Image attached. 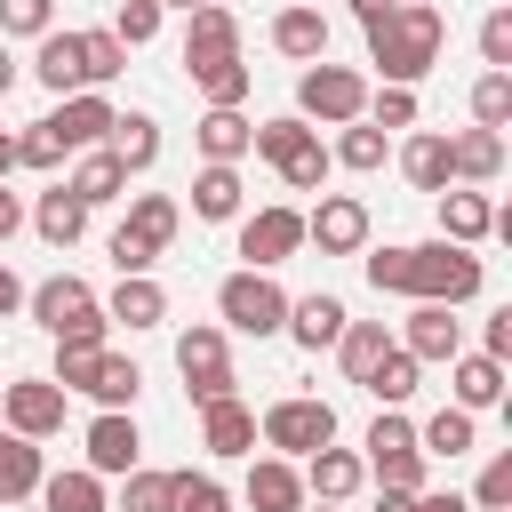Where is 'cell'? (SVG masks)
Returning a JSON list of instances; mask_svg holds the SVG:
<instances>
[{
    "mask_svg": "<svg viewBox=\"0 0 512 512\" xmlns=\"http://www.w3.org/2000/svg\"><path fill=\"white\" fill-rule=\"evenodd\" d=\"M216 312H224V328H240V336H272V328H288V296H280V280L272 272H232L224 288H216Z\"/></svg>",
    "mask_w": 512,
    "mask_h": 512,
    "instance_id": "5",
    "label": "cell"
},
{
    "mask_svg": "<svg viewBox=\"0 0 512 512\" xmlns=\"http://www.w3.org/2000/svg\"><path fill=\"white\" fill-rule=\"evenodd\" d=\"M248 512H304V472L288 456H264L248 472Z\"/></svg>",
    "mask_w": 512,
    "mask_h": 512,
    "instance_id": "17",
    "label": "cell"
},
{
    "mask_svg": "<svg viewBox=\"0 0 512 512\" xmlns=\"http://www.w3.org/2000/svg\"><path fill=\"white\" fill-rule=\"evenodd\" d=\"M0 416H8V432H24V440H48V432H64V384H56V376L0 384Z\"/></svg>",
    "mask_w": 512,
    "mask_h": 512,
    "instance_id": "9",
    "label": "cell"
},
{
    "mask_svg": "<svg viewBox=\"0 0 512 512\" xmlns=\"http://www.w3.org/2000/svg\"><path fill=\"white\" fill-rule=\"evenodd\" d=\"M408 504H416L408 488H376V512H408Z\"/></svg>",
    "mask_w": 512,
    "mask_h": 512,
    "instance_id": "56",
    "label": "cell"
},
{
    "mask_svg": "<svg viewBox=\"0 0 512 512\" xmlns=\"http://www.w3.org/2000/svg\"><path fill=\"white\" fill-rule=\"evenodd\" d=\"M40 504L48 512H104V472H56V480H40Z\"/></svg>",
    "mask_w": 512,
    "mask_h": 512,
    "instance_id": "32",
    "label": "cell"
},
{
    "mask_svg": "<svg viewBox=\"0 0 512 512\" xmlns=\"http://www.w3.org/2000/svg\"><path fill=\"white\" fill-rule=\"evenodd\" d=\"M192 88H200L208 104H248V88H256V72H248L240 56H216V64H200V72H192Z\"/></svg>",
    "mask_w": 512,
    "mask_h": 512,
    "instance_id": "35",
    "label": "cell"
},
{
    "mask_svg": "<svg viewBox=\"0 0 512 512\" xmlns=\"http://www.w3.org/2000/svg\"><path fill=\"white\" fill-rule=\"evenodd\" d=\"M104 320H128V328H160V320H168V296H160V280H152V272H120V288H112Z\"/></svg>",
    "mask_w": 512,
    "mask_h": 512,
    "instance_id": "19",
    "label": "cell"
},
{
    "mask_svg": "<svg viewBox=\"0 0 512 512\" xmlns=\"http://www.w3.org/2000/svg\"><path fill=\"white\" fill-rule=\"evenodd\" d=\"M32 80H40L48 96H80V88H88V56H80V32H40Z\"/></svg>",
    "mask_w": 512,
    "mask_h": 512,
    "instance_id": "13",
    "label": "cell"
},
{
    "mask_svg": "<svg viewBox=\"0 0 512 512\" xmlns=\"http://www.w3.org/2000/svg\"><path fill=\"white\" fill-rule=\"evenodd\" d=\"M256 432H264V448H280V456H312V448H328V440H336V408L296 392V400H272Z\"/></svg>",
    "mask_w": 512,
    "mask_h": 512,
    "instance_id": "7",
    "label": "cell"
},
{
    "mask_svg": "<svg viewBox=\"0 0 512 512\" xmlns=\"http://www.w3.org/2000/svg\"><path fill=\"white\" fill-rule=\"evenodd\" d=\"M344 320H352V312H344L336 296H296V304H288V336H296L304 352L336 344V336H344Z\"/></svg>",
    "mask_w": 512,
    "mask_h": 512,
    "instance_id": "22",
    "label": "cell"
},
{
    "mask_svg": "<svg viewBox=\"0 0 512 512\" xmlns=\"http://www.w3.org/2000/svg\"><path fill=\"white\" fill-rule=\"evenodd\" d=\"M160 8H184V16H192V8H200V0H160Z\"/></svg>",
    "mask_w": 512,
    "mask_h": 512,
    "instance_id": "61",
    "label": "cell"
},
{
    "mask_svg": "<svg viewBox=\"0 0 512 512\" xmlns=\"http://www.w3.org/2000/svg\"><path fill=\"white\" fill-rule=\"evenodd\" d=\"M472 504H480V512H504V504H512V456H488V472H480Z\"/></svg>",
    "mask_w": 512,
    "mask_h": 512,
    "instance_id": "50",
    "label": "cell"
},
{
    "mask_svg": "<svg viewBox=\"0 0 512 512\" xmlns=\"http://www.w3.org/2000/svg\"><path fill=\"white\" fill-rule=\"evenodd\" d=\"M416 368H424V360H408V352H400V344H392V352H384V360H376V368H368V384H360V392H376V400H384V408H400V400H408V392H416Z\"/></svg>",
    "mask_w": 512,
    "mask_h": 512,
    "instance_id": "37",
    "label": "cell"
},
{
    "mask_svg": "<svg viewBox=\"0 0 512 512\" xmlns=\"http://www.w3.org/2000/svg\"><path fill=\"white\" fill-rule=\"evenodd\" d=\"M488 224H496V208H488L480 192H440V240L480 248V240H488Z\"/></svg>",
    "mask_w": 512,
    "mask_h": 512,
    "instance_id": "26",
    "label": "cell"
},
{
    "mask_svg": "<svg viewBox=\"0 0 512 512\" xmlns=\"http://www.w3.org/2000/svg\"><path fill=\"white\" fill-rule=\"evenodd\" d=\"M136 456H144V440H136V416L104 408V416L88 424V472H136Z\"/></svg>",
    "mask_w": 512,
    "mask_h": 512,
    "instance_id": "15",
    "label": "cell"
},
{
    "mask_svg": "<svg viewBox=\"0 0 512 512\" xmlns=\"http://www.w3.org/2000/svg\"><path fill=\"white\" fill-rule=\"evenodd\" d=\"M48 8H56V0H0V32H32V40H40V32H48Z\"/></svg>",
    "mask_w": 512,
    "mask_h": 512,
    "instance_id": "51",
    "label": "cell"
},
{
    "mask_svg": "<svg viewBox=\"0 0 512 512\" xmlns=\"http://www.w3.org/2000/svg\"><path fill=\"white\" fill-rule=\"evenodd\" d=\"M168 240H176V200L168 192H136L128 200V224L112 232V264L120 272H152L168 256Z\"/></svg>",
    "mask_w": 512,
    "mask_h": 512,
    "instance_id": "3",
    "label": "cell"
},
{
    "mask_svg": "<svg viewBox=\"0 0 512 512\" xmlns=\"http://www.w3.org/2000/svg\"><path fill=\"white\" fill-rule=\"evenodd\" d=\"M16 304H24V280H16V272H8V264H0V320H8V312H16Z\"/></svg>",
    "mask_w": 512,
    "mask_h": 512,
    "instance_id": "55",
    "label": "cell"
},
{
    "mask_svg": "<svg viewBox=\"0 0 512 512\" xmlns=\"http://www.w3.org/2000/svg\"><path fill=\"white\" fill-rule=\"evenodd\" d=\"M408 512H472V504H464V496H424V488H416V504H408Z\"/></svg>",
    "mask_w": 512,
    "mask_h": 512,
    "instance_id": "54",
    "label": "cell"
},
{
    "mask_svg": "<svg viewBox=\"0 0 512 512\" xmlns=\"http://www.w3.org/2000/svg\"><path fill=\"white\" fill-rule=\"evenodd\" d=\"M320 176H328V152H320V136H304V144L280 160V184H288V192H320Z\"/></svg>",
    "mask_w": 512,
    "mask_h": 512,
    "instance_id": "44",
    "label": "cell"
},
{
    "mask_svg": "<svg viewBox=\"0 0 512 512\" xmlns=\"http://www.w3.org/2000/svg\"><path fill=\"white\" fill-rule=\"evenodd\" d=\"M416 448H424V456H464V448H472V408H440V416L416 432Z\"/></svg>",
    "mask_w": 512,
    "mask_h": 512,
    "instance_id": "40",
    "label": "cell"
},
{
    "mask_svg": "<svg viewBox=\"0 0 512 512\" xmlns=\"http://www.w3.org/2000/svg\"><path fill=\"white\" fill-rule=\"evenodd\" d=\"M96 360H104V344H96V336H56V384H64V392H88Z\"/></svg>",
    "mask_w": 512,
    "mask_h": 512,
    "instance_id": "38",
    "label": "cell"
},
{
    "mask_svg": "<svg viewBox=\"0 0 512 512\" xmlns=\"http://www.w3.org/2000/svg\"><path fill=\"white\" fill-rule=\"evenodd\" d=\"M64 152H72V144H64V136L48 128V120H32V128L16 136V168H56Z\"/></svg>",
    "mask_w": 512,
    "mask_h": 512,
    "instance_id": "45",
    "label": "cell"
},
{
    "mask_svg": "<svg viewBox=\"0 0 512 512\" xmlns=\"http://www.w3.org/2000/svg\"><path fill=\"white\" fill-rule=\"evenodd\" d=\"M24 304H32V320H40L48 336H96V344H104V328H112V320H104V304L88 296V280H72V272L40 280Z\"/></svg>",
    "mask_w": 512,
    "mask_h": 512,
    "instance_id": "4",
    "label": "cell"
},
{
    "mask_svg": "<svg viewBox=\"0 0 512 512\" xmlns=\"http://www.w3.org/2000/svg\"><path fill=\"white\" fill-rule=\"evenodd\" d=\"M312 512H328V504H312Z\"/></svg>",
    "mask_w": 512,
    "mask_h": 512,
    "instance_id": "62",
    "label": "cell"
},
{
    "mask_svg": "<svg viewBox=\"0 0 512 512\" xmlns=\"http://www.w3.org/2000/svg\"><path fill=\"white\" fill-rule=\"evenodd\" d=\"M368 280L384 296H416V304H464L480 296V256L456 248V240H424V248H376L368 256Z\"/></svg>",
    "mask_w": 512,
    "mask_h": 512,
    "instance_id": "1",
    "label": "cell"
},
{
    "mask_svg": "<svg viewBox=\"0 0 512 512\" xmlns=\"http://www.w3.org/2000/svg\"><path fill=\"white\" fill-rule=\"evenodd\" d=\"M360 480H368V464H360L352 448H312V464H304V488H312L320 504H344Z\"/></svg>",
    "mask_w": 512,
    "mask_h": 512,
    "instance_id": "20",
    "label": "cell"
},
{
    "mask_svg": "<svg viewBox=\"0 0 512 512\" xmlns=\"http://www.w3.org/2000/svg\"><path fill=\"white\" fill-rule=\"evenodd\" d=\"M296 112H304V120L344 128V120H360V112H368V80H360L352 64H328V56H320V64L296 80Z\"/></svg>",
    "mask_w": 512,
    "mask_h": 512,
    "instance_id": "6",
    "label": "cell"
},
{
    "mask_svg": "<svg viewBox=\"0 0 512 512\" xmlns=\"http://www.w3.org/2000/svg\"><path fill=\"white\" fill-rule=\"evenodd\" d=\"M440 40H448V16L432 0H400L368 24V64L384 72V88H416L440 64Z\"/></svg>",
    "mask_w": 512,
    "mask_h": 512,
    "instance_id": "2",
    "label": "cell"
},
{
    "mask_svg": "<svg viewBox=\"0 0 512 512\" xmlns=\"http://www.w3.org/2000/svg\"><path fill=\"white\" fill-rule=\"evenodd\" d=\"M400 168H408V184L416 192H448V176H456V160H448V136H408V152H400Z\"/></svg>",
    "mask_w": 512,
    "mask_h": 512,
    "instance_id": "28",
    "label": "cell"
},
{
    "mask_svg": "<svg viewBox=\"0 0 512 512\" xmlns=\"http://www.w3.org/2000/svg\"><path fill=\"white\" fill-rule=\"evenodd\" d=\"M128 488H120V512H168V472H120Z\"/></svg>",
    "mask_w": 512,
    "mask_h": 512,
    "instance_id": "48",
    "label": "cell"
},
{
    "mask_svg": "<svg viewBox=\"0 0 512 512\" xmlns=\"http://www.w3.org/2000/svg\"><path fill=\"white\" fill-rule=\"evenodd\" d=\"M192 216H208V224L240 216V168H232V160H208V168L192 176Z\"/></svg>",
    "mask_w": 512,
    "mask_h": 512,
    "instance_id": "25",
    "label": "cell"
},
{
    "mask_svg": "<svg viewBox=\"0 0 512 512\" xmlns=\"http://www.w3.org/2000/svg\"><path fill=\"white\" fill-rule=\"evenodd\" d=\"M80 56H88V88H104V80L128 72V48H120L112 32H80Z\"/></svg>",
    "mask_w": 512,
    "mask_h": 512,
    "instance_id": "43",
    "label": "cell"
},
{
    "mask_svg": "<svg viewBox=\"0 0 512 512\" xmlns=\"http://www.w3.org/2000/svg\"><path fill=\"white\" fill-rule=\"evenodd\" d=\"M504 352H512V312H496V320H488V360H504Z\"/></svg>",
    "mask_w": 512,
    "mask_h": 512,
    "instance_id": "53",
    "label": "cell"
},
{
    "mask_svg": "<svg viewBox=\"0 0 512 512\" xmlns=\"http://www.w3.org/2000/svg\"><path fill=\"white\" fill-rule=\"evenodd\" d=\"M168 512H232V496L208 472H168Z\"/></svg>",
    "mask_w": 512,
    "mask_h": 512,
    "instance_id": "41",
    "label": "cell"
},
{
    "mask_svg": "<svg viewBox=\"0 0 512 512\" xmlns=\"http://www.w3.org/2000/svg\"><path fill=\"white\" fill-rule=\"evenodd\" d=\"M112 120H120V112H112V104H104L96 88H80V96H56V112H48V128H56V136H64L72 152L104 144V136H112Z\"/></svg>",
    "mask_w": 512,
    "mask_h": 512,
    "instance_id": "14",
    "label": "cell"
},
{
    "mask_svg": "<svg viewBox=\"0 0 512 512\" xmlns=\"http://www.w3.org/2000/svg\"><path fill=\"white\" fill-rule=\"evenodd\" d=\"M296 248H304V216H296V208H256V216L240 224V256H248L256 272L288 264Z\"/></svg>",
    "mask_w": 512,
    "mask_h": 512,
    "instance_id": "11",
    "label": "cell"
},
{
    "mask_svg": "<svg viewBox=\"0 0 512 512\" xmlns=\"http://www.w3.org/2000/svg\"><path fill=\"white\" fill-rule=\"evenodd\" d=\"M40 448L24 440V432H0V504H24V496H40Z\"/></svg>",
    "mask_w": 512,
    "mask_h": 512,
    "instance_id": "24",
    "label": "cell"
},
{
    "mask_svg": "<svg viewBox=\"0 0 512 512\" xmlns=\"http://www.w3.org/2000/svg\"><path fill=\"white\" fill-rule=\"evenodd\" d=\"M456 344H464V336H456L448 304H416V312H408V344H400L408 360H456Z\"/></svg>",
    "mask_w": 512,
    "mask_h": 512,
    "instance_id": "23",
    "label": "cell"
},
{
    "mask_svg": "<svg viewBox=\"0 0 512 512\" xmlns=\"http://www.w3.org/2000/svg\"><path fill=\"white\" fill-rule=\"evenodd\" d=\"M16 88V56H8V40H0V96Z\"/></svg>",
    "mask_w": 512,
    "mask_h": 512,
    "instance_id": "59",
    "label": "cell"
},
{
    "mask_svg": "<svg viewBox=\"0 0 512 512\" xmlns=\"http://www.w3.org/2000/svg\"><path fill=\"white\" fill-rule=\"evenodd\" d=\"M216 56H240V16L216 8V0H200V8H192V32H184V72H200V64H216Z\"/></svg>",
    "mask_w": 512,
    "mask_h": 512,
    "instance_id": "12",
    "label": "cell"
},
{
    "mask_svg": "<svg viewBox=\"0 0 512 512\" xmlns=\"http://www.w3.org/2000/svg\"><path fill=\"white\" fill-rule=\"evenodd\" d=\"M448 160H456V176H472V184H488V176L504 168V128H464V136L448 144Z\"/></svg>",
    "mask_w": 512,
    "mask_h": 512,
    "instance_id": "29",
    "label": "cell"
},
{
    "mask_svg": "<svg viewBox=\"0 0 512 512\" xmlns=\"http://www.w3.org/2000/svg\"><path fill=\"white\" fill-rule=\"evenodd\" d=\"M8 168H16V136H0V176H8Z\"/></svg>",
    "mask_w": 512,
    "mask_h": 512,
    "instance_id": "60",
    "label": "cell"
},
{
    "mask_svg": "<svg viewBox=\"0 0 512 512\" xmlns=\"http://www.w3.org/2000/svg\"><path fill=\"white\" fill-rule=\"evenodd\" d=\"M160 32V0H120V16H112V40L120 48H144Z\"/></svg>",
    "mask_w": 512,
    "mask_h": 512,
    "instance_id": "47",
    "label": "cell"
},
{
    "mask_svg": "<svg viewBox=\"0 0 512 512\" xmlns=\"http://www.w3.org/2000/svg\"><path fill=\"white\" fill-rule=\"evenodd\" d=\"M304 240H312L320 256H360V248H368V208H360L352 192H328V200L304 216Z\"/></svg>",
    "mask_w": 512,
    "mask_h": 512,
    "instance_id": "10",
    "label": "cell"
},
{
    "mask_svg": "<svg viewBox=\"0 0 512 512\" xmlns=\"http://www.w3.org/2000/svg\"><path fill=\"white\" fill-rule=\"evenodd\" d=\"M336 160H344V168H384V128H376V120H368V128H360V120H344Z\"/></svg>",
    "mask_w": 512,
    "mask_h": 512,
    "instance_id": "46",
    "label": "cell"
},
{
    "mask_svg": "<svg viewBox=\"0 0 512 512\" xmlns=\"http://www.w3.org/2000/svg\"><path fill=\"white\" fill-rule=\"evenodd\" d=\"M64 184H72V192H80L88 208H104V200H120V184H128V168H120V160H112L104 144H88V160H80V168H72Z\"/></svg>",
    "mask_w": 512,
    "mask_h": 512,
    "instance_id": "30",
    "label": "cell"
},
{
    "mask_svg": "<svg viewBox=\"0 0 512 512\" xmlns=\"http://www.w3.org/2000/svg\"><path fill=\"white\" fill-rule=\"evenodd\" d=\"M200 448H208V456H248V448H256V416H248L240 400H208V408H200Z\"/></svg>",
    "mask_w": 512,
    "mask_h": 512,
    "instance_id": "16",
    "label": "cell"
},
{
    "mask_svg": "<svg viewBox=\"0 0 512 512\" xmlns=\"http://www.w3.org/2000/svg\"><path fill=\"white\" fill-rule=\"evenodd\" d=\"M504 400V360H488V352H456V408H496Z\"/></svg>",
    "mask_w": 512,
    "mask_h": 512,
    "instance_id": "31",
    "label": "cell"
},
{
    "mask_svg": "<svg viewBox=\"0 0 512 512\" xmlns=\"http://www.w3.org/2000/svg\"><path fill=\"white\" fill-rule=\"evenodd\" d=\"M32 224H40V240H48V248H72V240L88 232V200H80L72 184H56V192H40Z\"/></svg>",
    "mask_w": 512,
    "mask_h": 512,
    "instance_id": "21",
    "label": "cell"
},
{
    "mask_svg": "<svg viewBox=\"0 0 512 512\" xmlns=\"http://www.w3.org/2000/svg\"><path fill=\"white\" fill-rule=\"evenodd\" d=\"M200 152H208V160H240V152H248V120H240V104H208V120H200Z\"/></svg>",
    "mask_w": 512,
    "mask_h": 512,
    "instance_id": "36",
    "label": "cell"
},
{
    "mask_svg": "<svg viewBox=\"0 0 512 512\" xmlns=\"http://www.w3.org/2000/svg\"><path fill=\"white\" fill-rule=\"evenodd\" d=\"M272 48L296 56V64H320V56H328V16H320V8H280V16H272Z\"/></svg>",
    "mask_w": 512,
    "mask_h": 512,
    "instance_id": "18",
    "label": "cell"
},
{
    "mask_svg": "<svg viewBox=\"0 0 512 512\" xmlns=\"http://www.w3.org/2000/svg\"><path fill=\"white\" fill-rule=\"evenodd\" d=\"M480 56H488V72H512V8H488V24H480Z\"/></svg>",
    "mask_w": 512,
    "mask_h": 512,
    "instance_id": "49",
    "label": "cell"
},
{
    "mask_svg": "<svg viewBox=\"0 0 512 512\" xmlns=\"http://www.w3.org/2000/svg\"><path fill=\"white\" fill-rule=\"evenodd\" d=\"M368 104H376V128H416V88H384Z\"/></svg>",
    "mask_w": 512,
    "mask_h": 512,
    "instance_id": "52",
    "label": "cell"
},
{
    "mask_svg": "<svg viewBox=\"0 0 512 512\" xmlns=\"http://www.w3.org/2000/svg\"><path fill=\"white\" fill-rule=\"evenodd\" d=\"M128 176H144L152 160H160V120H144V112H128V120H112V144H104Z\"/></svg>",
    "mask_w": 512,
    "mask_h": 512,
    "instance_id": "27",
    "label": "cell"
},
{
    "mask_svg": "<svg viewBox=\"0 0 512 512\" xmlns=\"http://www.w3.org/2000/svg\"><path fill=\"white\" fill-rule=\"evenodd\" d=\"M176 376L184 392L208 408V400H232V352H224V328H184L176 336Z\"/></svg>",
    "mask_w": 512,
    "mask_h": 512,
    "instance_id": "8",
    "label": "cell"
},
{
    "mask_svg": "<svg viewBox=\"0 0 512 512\" xmlns=\"http://www.w3.org/2000/svg\"><path fill=\"white\" fill-rule=\"evenodd\" d=\"M16 224H24V208H16V192H0V240H8Z\"/></svg>",
    "mask_w": 512,
    "mask_h": 512,
    "instance_id": "57",
    "label": "cell"
},
{
    "mask_svg": "<svg viewBox=\"0 0 512 512\" xmlns=\"http://www.w3.org/2000/svg\"><path fill=\"white\" fill-rule=\"evenodd\" d=\"M360 464L376 472V488H408V496L424 488V448H416V440H400V448H368Z\"/></svg>",
    "mask_w": 512,
    "mask_h": 512,
    "instance_id": "34",
    "label": "cell"
},
{
    "mask_svg": "<svg viewBox=\"0 0 512 512\" xmlns=\"http://www.w3.org/2000/svg\"><path fill=\"white\" fill-rule=\"evenodd\" d=\"M136 384H144V376H136V360L104 352V360H96V376H88V400H104V408H128V400H136Z\"/></svg>",
    "mask_w": 512,
    "mask_h": 512,
    "instance_id": "39",
    "label": "cell"
},
{
    "mask_svg": "<svg viewBox=\"0 0 512 512\" xmlns=\"http://www.w3.org/2000/svg\"><path fill=\"white\" fill-rule=\"evenodd\" d=\"M384 8H400V0H352V16H360V24H376Z\"/></svg>",
    "mask_w": 512,
    "mask_h": 512,
    "instance_id": "58",
    "label": "cell"
},
{
    "mask_svg": "<svg viewBox=\"0 0 512 512\" xmlns=\"http://www.w3.org/2000/svg\"><path fill=\"white\" fill-rule=\"evenodd\" d=\"M336 352H344V376L352 384H368V368L392 352V336L376 328V320H344V336H336Z\"/></svg>",
    "mask_w": 512,
    "mask_h": 512,
    "instance_id": "33",
    "label": "cell"
},
{
    "mask_svg": "<svg viewBox=\"0 0 512 512\" xmlns=\"http://www.w3.org/2000/svg\"><path fill=\"white\" fill-rule=\"evenodd\" d=\"M472 120L480 128H504L512 120V72H480L472 80Z\"/></svg>",
    "mask_w": 512,
    "mask_h": 512,
    "instance_id": "42",
    "label": "cell"
}]
</instances>
